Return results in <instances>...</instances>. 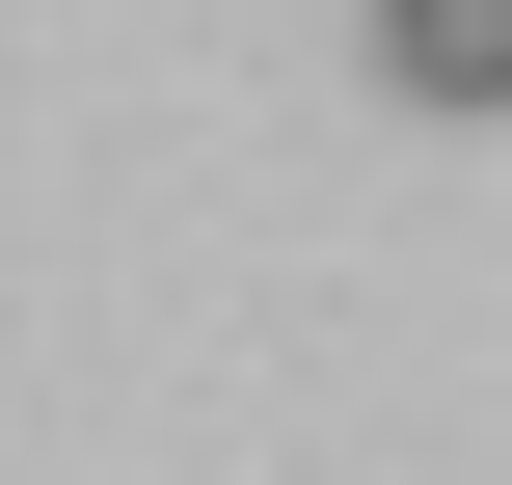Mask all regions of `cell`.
Masks as SVG:
<instances>
[{"label":"cell","mask_w":512,"mask_h":485,"mask_svg":"<svg viewBox=\"0 0 512 485\" xmlns=\"http://www.w3.org/2000/svg\"><path fill=\"white\" fill-rule=\"evenodd\" d=\"M378 81L405 108H512V0H378Z\"/></svg>","instance_id":"1"}]
</instances>
